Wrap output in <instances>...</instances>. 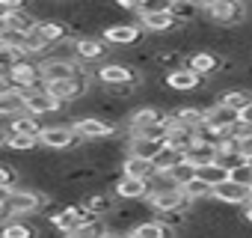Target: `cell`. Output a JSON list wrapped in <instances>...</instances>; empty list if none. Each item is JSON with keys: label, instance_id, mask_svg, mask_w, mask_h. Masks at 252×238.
I'll list each match as a JSON object with an SVG mask.
<instances>
[{"label": "cell", "instance_id": "obj_2", "mask_svg": "<svg viewBox=\"0 0 252 238\" xmlns=\"http://www.w3.org/2000/svg\"><path fill=\"white\" fill-rule=\"evenodd\" d=\"M202 15H205L214 27L231 30V27H237V24L246 21L249 6H246V3H234V0H208V3H202Z\"/></svg>", "mask_w": 252, "mask_h": 238}, {"label": "cell", "instance_id": "obj_24", "mask_svg": "<svg viewBox=\"0 0 252 238\" xmlns=\"http://www.w3.org/2000/svg\"><path fill=\"white\" fill-rule=\"evenodd\" d=\"M220 101L225 104V107H231V110H246L249 104H252V89L249 86H228L222 95H220Z\"/></svg>", "mask_w": 252, "mask_h": 238}, {"label": "cell", "instance_id": "obj_7", "mask_svg": "<svg viewBox=\"0 0 252 238\" xmlns=\"http://www.w3.org/2000/svg\"><path fill=\"white\" fill-rule=\"evenodd\" d=\"M149 205L158 211V214H166V211H187L190 208V199L184 194V188H160L149 197Z\"/></svg>", "mask_w": 252, "mask_h": 238}, {"label": "cell", "instance_id": "obj_31", "mask_svg": "<svg viewBox=\"0 0 252 238\" xmlns=\"http://www.w3.org/2000/svg\"><path fill=\"white\" fill-rule=\"evenodd\" d=\"M36 235H39V229L27 220H9L3 226V238H36Z\"/></svg>", "mask_w": 252, "mask_h": 238}, {"label": "cell", "instance_id": "obj_16", "mask_svg": "<svg viewBox=\"0 0 252 238\" xmlns=\"http://www.w3.org/2000/svg\"><path fill=\"white\" fill-rule=\"evenodd\" d=\"M0 27H3V30H15V33H24V36H33L36 27H39V18L30 9H21V12L0 15Z\"/></svg>", "mask_w": 252, "mask_h": 238}, {"label": "cell", "instance_id": "obj_26", "mask_svg": "<svg viewBox=\"0 0 252 238\" xmlns=\"http://www.w3.org/2000/svg\"><path fill=\"white\" fill-rule=\"evenodd\" d=\"M184 27L196 24V18L202 15V3H187V0H172V9H169Z\"/></svg>", "mask_w": 252, "mask_h": 238}, {"label": "cell", "instance_id": "obj_25", "mask_svg": "<svg viewBox=\"0 0 252 238\" xmlns=\"http://www.w3.org/2000/svg\"><path fill=\"white\" fill-rule=\"evenodd\" d=\"M80 205L92 214V217H104V214H113V197H107V194H86L83 199H80Z\"/></svg>", "mask_w": 252, "mask_h": 238}, {"label": "cell", "instance_id": "obj_5", "mask_svg": "<svg viewBox=\"0 0 252 238\" xmlns=\"http://www.w3.org/2000/svg\"><path fill=\"white\" fill-rule=\"evenodd\" d=\"M6 78H9L12 86L21 89V92H33V89H42V86H45V80H42V69H39L36 60H21L12 72H6Z\"/></svg>", "mask_w": 252, "mask_h": 238}, {"label": "cell", "instance_id": "obj_33", "mask_svg": "<svg viewBox=\"0 0 252 238\" xmlns=\"http://www.w3.org/2000/svg\"><path fill=\"white\" fill-rule=\"evenodd\" d=\"M172 9V0H149V3H140V18H149V15H160V12H169Z\"/></svg>", "mask_w": 252, "mask_h": 238}, {"label": "cell", "instance_id": "obj_8", "mask_svg": "<svg viewBox=\"0 0 252 238\" xmlns=\"http://www.w3.org/2000/svg\"><path fill=\"white\" fill-rule=\"evenodd\" d=\"M184 69L196 72L199 78H214V75H222V72H225V57L211 54V51H196V54L187 57Z\"/></svg>", "mask_w": 252, "mask_h": 238}, {"label": "cell", "instance_id": "obj_28", "mask_svg": "<svg viewBox=\"0 0 252 238\" xmlns=\"http://www.w3.org/2000/svg\"><path fill=\"white\" fill-rule=\"evenodd\" d=\"M110 235V223L104 220V217H92V220H86L71 238H107Z\"/></svg>", "mask_w": 252, "mask_h": 238}, {"label": "cell", "instance_id": "obj_6", "mask_svg": "<svg viewBox=\"0 0 252 238\" xmlns=\"http://www.w3.org/2000/svg\"><path fill=\"white\" fill-rule=\"evenodd\" d=\"M80 143H86V140H80V137L71 131V125H51V128H45V131H42V137H39V146L54 149V152L77 149Z\"/></svg>", "mask_w": 252, "mask_h": 238}, {"label": "cell", "instance_id": "obj_19", "mask_svg": "<svg viewBox=\"0 0 252 238\" xmlns=\"http://www.w3.org/2000/svg\"><path fill=\"white\" fill-rule=\"evenodd\" d=\"M205 78H199L196 72L190 69H181V72H172V75H163V86H169L172 92H190V89H199Z\"/></svg>", "mask_w": 252, "mask_h": 238}, {"label": "cell", "instance_id": "obj_29", "mask_svg": "<svg viewBox=\"0 0 252 238\" xmlns=\"http://www.w3.org/2000/svg\"><path fill=\"white\" fill-rule=\"evenodd\" d=\"M196 176H199L202 182H208L211 188H220L222 182H228V179H231V173H228L225 167H220V164H208V167H199V170H196Z\"/></svg>", "mask_w": 252, "mask_h": 238}, {"label": "cell", "instance_id": "obj_1", "mask_svg": "<svg viewBox=\"0 0 252 238\" xmlns=\"http://www.w3.org/2000/svg\"><path fill=\"white\" fill-rule=\"evenodd\" d=\"M45 202H48V197L42 191H36V188H18L12 194H3V199H0V217L9 223L18 214H24V217L27 214H39L45 208Z\"/></svg>", "mask_w": 252, "mask_h": 238}, {"label": "cell", "instance_id": "obj_27", "mask_svg": "<svg viewBox=\"0 0 252 238\" xmlns=\"http://www.w3.org/2000/svg\"><path fill=\"white\" fill-rule=\"evenodd\" d=\"M39 146L36 137H24V134H15L12 128L3 125V149H15V152H33Z\"/></svg>", "mask_w": 252, "mask_h": 238}, {"label": "cell", "instance_id": "obj_21", "mask_svg": "<svg viewBox=\"0 0 252 238\" xmlns=\"http://www.w3.org/2000/svg\"><path fill=\"white\" fill-rule=\"evenodd\" d=\"M199 140L196 128H187V125H169V137H166V146L175 149V152H190V146Z\"/></svg>", "mask_w": 252, "mask_h": 238}, {"label": "cell", "instance_id": "obj_34", "mask_svg": "<svg viewBox=\"0 0 252 238\" xmlns=\"http://www.w3.org/2000/svg\"><path fill=\"white\" fill-rule=\"evenodd\" d=\"M15 182H18V173H15V167H12V164H3V167H0V191H3V194H12V191H18V188H15Z\"/></svg>", "mask_w": 252, "mask_h": 238}, {"label": "cell", "instance_id": "obj_9", "mask_svg": "<svg viewBox=\"0 0 252 238\" xmlns=\"http://www.w3.org/2000/svg\"><path fill=\"white\" fill-rule=\"evenodd\" d=\"M63 107H68V104H63V101H57L45 86L42 89H33V92H24V110L30 113V116H48V113H57V110H63Z\"/></svg>", "mask_w": 252, "mask_h": 238}, {"label": "cell", "instance_id": "obj_15", "mask_svg": "<svg viewBox=\"0 0 252 238\" xmlns=\"http://www.w3.org/2000/svg\"><path fill=\"white\" fill-rule=\"evenodd\" d=\"M214 199L222 205H249L252 202V188H243L237 182H222L220 188H214Z\"/></svg>", "mask_w": 252, "mask_h": 238}, {"label": "cell", "instance_id": "obj_18", "mask_svg": "<svg viewBox=\"0 0 252 238\" xmlns=\"http://www.w3.org/2000/svg\"><path fill=\"white\" fill-rule=\"evenodd\" d=\"M140 27L149 30V33H178V30H184V24H181L172 12H160V15L140 18Z\"/></svg>", "mask_w": 252, "mask_h": 238}, {"label": "cell", "instance_id": "obj_38", "mask_svg": "<svg viewBox=\"0 0 252 238\" xmlns=\"http://www.w3.org/2000/svg\"><path fill=\"white\" fill-rule=\"evenodd\" d=\"M231 182H237V185H243V188H252V167H249V164L237 167V170L231 173Z\"/></svg>", "mask_w": 252, "mask_h": 238}, {"label": "cell", "instance_id": "obj_14", "mask_svg": "<svg viewBox=\"0 0 252 238\" xmlns=\"http://www.w3.org/2000/svg\"><path fill=\"white\" fill-rule=\"evenodd\" d=\"M237 122H240V113L231 110V107H225L222 101H217V104L208 107V125H211L214 131H220V134L228 137V131H231Z\"/></svg>", "mask_w": 252, "mask_h": 238}, {"label": "cell", "instance_id": "obj_32", "mask_svg": "<svg viewBox=\"0 0 252 238\" xmlns=\"http://www.w3.org/2000/svg\"><path fill=\"white\" fill-rule=\"evenodd\" d=\"M184 194H187V199H190V205H193V202H202V199L214 197V188H211L208 182H202V179L196 176V179H193V182H190V185L184 188Z\"/></svg>", "mask_w": 252, "mask_h": 238}, {"label": "cell", "instance_id": "obj_12", "mask_svg": "<svg viewBox=\"0 0 252 238\" xmlns=\"http://www.w3.org/2000/svg\"><path fill=\"white\" fill-rule=\"evenodd\" d=\"M149 194H152V182H140V179H128V176H119L113 185L116 199L137 202V199H149Z\"/></svg>", "mask_w": 252, "mask_h": 238}, {"label": "cell", "instance_id": "obj_23", "mask_svg": "<svg viewBox=\"0 0 252 238\" xmlns=\"http://www.w3.org/2000/svg\"><path fill=\"white\" fill-rule=\"evenodd\" d=\"M6 128H12L15 134H24V137H42V125H39V119L36 116H30V113H21V116H15V119H9V122H3Z\"/></svg>", "mask_w": 252, "mask_h": 238}, {"label": "cell", "instance_id": "obj_36", "mask_svg": "<svg viewBox=\"0 0 252 238\" xmlns=\"http://www.w3.org/2000/svg\"><path fill=\"white\" fill-rule=\"evenodd\" d=\"M158 220H160V223H166V226H172V229L190 226V217H187V211H166V214H158Z\"/></svg>", "mask_w": 252, "mask_h": 238}, {"label": "cell", "instance_id": "obj_4", "mask_svg": "<svg viewBox=\"0 0 252 238\" xmlns=\"http://www.w3.org/2000/svg\"><path fill=\"white\" fill-rule=\"evenodd\" d=\"M71 131H74L80 140H86V143H92V140H113V137L119 134V128L110 122V119L95 116V113L77 116L74 122H71Z\"/></svg>", "mask_w": 252, "mask_h": 238}, {"label": "cell", "instance_id": "obj_30", "mask_svg": "<svg viewBox=\"0 0 252 238\" xmlns=\"http://www.w3.org/2000/svg\"><path fill=\"white\" fill-rule=\"evenodd\" d=\"M166 176L172 179V185H175V188H187V185H190V182L196 179V167H193V164H190V161L184 158V161H181L178 167H172V170H169Z\"/></svg>", "mask_w": 252, "mask_h": 238}, {"label": "cell", "instance_id": "obj_40", "mask_svg": "<svg viewBox=\"0 0 252 238\" xmlns=\"http://www.w3.org/2000/svg\"><path fill=\"white\" fill-rule=\"evenodd\" d=\"M243 158H246V161L252 158V140H246V143H243Z\"/></svg>", "mask_w": 252, "mask_h": 238}, {"label": "cell", "instance_id": "obj_3", "mask_svg": "<svg viewBox=\"0 0 252 238\" xmlns=\"http://www.w3.org/2000/svg\"><path fill=\"white\" fill-rule=\"evenodd\" d=\"M98 83L104 89H119V86H146V80L140 78V72L131 63H107L98 69Z\"/></svg>", "mask_w": 252, "mask_h": 238}, {"label": "cell", "instance_id": "obj_22", "mask_svg": "<svg viewBox=\"0 0 252 238\" xmlns=\"http://www.w3.org/2000/svg\"><path fill=\"white\" fill-rule=\"evenodd\" d=\"M217 158H220V149L214 146V143H202V140H196L193 146H190V152H187V161L199 170V167H208V164H217Z\"/></svg>", "mask_w": 252, "mask_h": 238}, {"label": "cell", "instance_id": "obj_35", "mask_svg": "<svg viewBox=\"0 0 252 238\" xmlns=\"http://www.w3.org/2000/svg\"><path fill=\"white\" fill-rule=\"evenodd\" d=\"M217 164H220V167H225L228 173H234L237 167H243V164H246V158H243V152H220Z\"/></svg>", "mask_w": 252, "mask_h": 238}, {"label": "cell", "instance_id": "obj_13", "mask_svg": "<svg viewBox=\"0 0 252 238\" xmlns=\"http://www.w3.org/2000/svg\"><path fill=\"white\" fill-rule=\"evenodd\" d=\"M107 51H110V45L104 39H98V36H77L74 39V54H77V60L83 66L86 63H95V60H104Z\"/></svg>", "mask_w": 252, "mask_h": 238}, {"label": "cell", "instance_id": "obj_17", "mask_svg": "<svg viewBox=\"0 0 252 238\" xmlns=\"http://www.w3.org/2000/svg\"><path fill=\"white\" fill-rule=\"evenodd\" d=\"M122 176L140 179V182H152V179L158 176V164H155V161H143V158L128 155V158L122 161Z\"/></svg>", "mask_w": 252, "mask_h": 238}, {"label": "cell", "instance_id": "obj_20", "mask_svg": "<svg viewBox=\"0 0 252 238\" xmlns=\"http://www.w3.org/2000/svg\"><path fill=\"white\" fill-rule=\"evenodd\" d=\"M163 149H166V143H158V140H146V137L128 140V155L143 158V161H155L158 164V158L163 155Z\"/></svg>", "mask_w": 252, "mask_h": 238}, {"label": "cell", "instance_id": "obj_41", "mask_svg": "<svg viewBox=\"0 0 252 238\" xmlns=\"http://www.w3.org/2000/svg\"><path fill=\"white\" fill-rule=\"evenodd\" d=\"M246 220H249V223H252V202H249V205H246Z\"/></svg>", "mask_w": 252, "mask_h": 238}, {"label": "cell", "instance_id": "obj_39", "mask_svg": "<svg viewBox=\"0 0 252 238\" xmlns=\"http://www.w3.org/2000/svg\"><path fill=\"white\" fill-rule=\"evenodd\" d=\"M240 119H243V122H249V125H252V104H249L246 110H240Z\"/></svg>", "mask_w": 252, "mask_h": 238}, {"label": "cell", "instance_id": "obj_11", "mask_svg": "<svg viewBox=\"0 0 252 238\" xmlns=\"http://www.w3.org/2000/svg\"><path fill=\"white\" fill-rule=\"evenodd\" d=\"M71 27L65 24V21H60V18H51V21H39V27H36V39L45 45V48H51V45H63V42H71Z\"/></svg>", "mask_w": 252, "mask_h": 238}, {"label": "cell", "instance_id": "obj_10", "mask_svg": "<svg viewBox=\"0 0 252 238\" xmlns=\"http://www.w3.org/2000/svg\"><path fill=\"white\" fill-rule=\"evenodd\" d=\"M143 39V27L137 21H125V24H110L104 30V42L113 45V48H128V45H137Z\"/></svg>", "mask_w": 252, "mask_h": 238}, {"label": "cell", "instance_id": "obj_37", "mask_svg": "<svg viewBox=\"0 0 252 238\" xmlns=\"http://www.w3.org/2000/svg\"><path fill=\"white\" fill-rule=\"evenodd\" d=\"M228 137H234L237 143H246V140H252V125L249 122H243V119H240V122L228 131Z\"/></svg>", "mask_w": 252, "mask_h": 238}]
</instances>
